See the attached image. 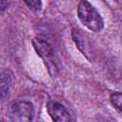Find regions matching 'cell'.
<instances>
[{
  "label": "cell",
  "instance_id": "6da1fadb",
  "mask_svg": "<svg viewBox=\"0 0 122 122\" xmlns=\"http://www.w3.org/2000/svg\"><path fill=\"white\" fill-rule=\"evenodd\" d=\"M77 15L82 24L90 30L98 32L102 30L104 22L96 9L88 1H81L77 6Z\"/></svg>",
  "mask_w": 122,
  "mask_h": 122
},
{
  "label": "cell",
  "instance_id": "7a4b0ae2",
  "mask_svg": "<svg viewBox=\"0 0 122 122\" xmlns=\"http://www.w3.org/2000/svg\"><path fill=\"white\" fill-rule=\"evenodd\" d=\"M32 46L37 54L43 59L49 73L52 77L55 76L58 71V69L54 59V54L51 46L46 40L39 37H35L32 39Z\"/></svg>",
  "mask_w": 122,
  "mask_h": 122
},
{
  "label": "cell",
  "instance_id": "3957f363",
  "mask_svg": "<svg viewBox=\"0 0 122 122\" xmlns=\"http://www.w3.org/2000/svg\"><path fill=\"white\" fill-rule=\"evenodd\" d=\"M33 112V106L30 102L20 100L10 106L8 116L10 122H31Z\"/></svg>",
  "mask_w": 122,
  "mask_h": 122
},
{
  "label": "cell",
  "instance_id": "277c9868",
  "mask_svg": "<svg viewBox=\"0 0 122 122\" xmlns=\"http://www.w3.org/2000/svg\"><path fill=\"white\" fill-rule=\"evenodd\" d=\"M47 111L53 122H73L67 108L57 101L51 100L47 105Z\"/></svg>",
  "mask_w": 122,
  "mask_h": 122
},
{
  "label": "cell",
  "instance_id": "5b68a950",
  "mask_svg": "<svg viewBox=\"0 0 122 122\" xmlns=\"http://www.w3.org/2000/svg\"><path fill=\"white\" fill-rule=\"evenodd\" d=\"M71 35L72 38L77 46V48L80 50V51L90 60L92 61V47L91 44L88 40V38L85 36V34H83L80 30L77 29H73L71 31Z\"/></svg>",
  "mask_w": 122,
  "mask_h": 122
},
{
  "label": "cell",
  "instance_id": "8992f818",
  "mask_svg": "<svg viewBox=\"0 0 122 122\" xmlns=\"http://www.w3.org/2000/svg\"><path fill=\"white\" fill-rule=\"evenodd\" d=\"M14 82L13 72L9 69L0 71V100L4 99L10 92Z\"/></svg>",
  "mask_w": 122,
  "mask_h": 122
},
{
  "label": "cell",
  "instance_id": "52a82bcc",
  "mask_svg": "<svg viewBox=\"0 0 122 122\" xmlns=\"http://www.w3.org/2000/svg\"><path fill=\"white\" fill-rule=\"evenodd\" d=\"M121 99H122V95H121V92H113L111 94V102L117 109L118 112H121Z\"/></svg>",
  "mask_w": 122,
  "mask_h": 122
},
{
  "label": "cell",
  "instance_id": "ba28073f",
  "mask_svg": "<svg viewBox=\"0 0 122 122\" xmlns=\"http://www.w3.org/2000/svg\"><path fill=\"white\" fill-rule=\"evenodd\" d=\"M27 4V6L31 10H34V11H37L41 9V6H42V2L41 1H26L25 2Z\"/></svg>",
  "mask_w": 122,
  "mask_h": 122
},
{
  "label": "cell",
  "instance_id": "9c48e42d",
  "mask_svg": "<svg viewBox=\"0 0 122 122\" xmlns=\"http://www.w3.org/2000/svg\"><path fill=\"white\" fill-rule=\"evenodd\" d=\"M8 5H9L8 2H3V1H1V2H0V10H4V9H6Z\"/></svg>",
  "mask_w": 122,
  "mask_h": 122
}]
</instances>
